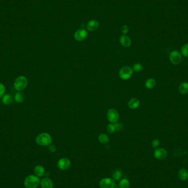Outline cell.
I'll return each instance as SVG.
<instances>
[{
	"label": "cell",
	"instance_id": "484cf974",
	"mask_svg": "<svg viewBox=\"0 0 188 188\" xmlns=\"http://www.w3.org/2000/svg\"><path fill=\"white\" fill-rule=\"evenodd\" d=\"M107 131L110 134H113L116 132V128L114 124L111 123L107 126Z\"/></svg>",
	"mask_w": 188,
	"mask_h": 188
},
{
	"label": "cell",
	"instance_id": "d6986e66",
	"mask_svg": "<svg viewBox=\"0 0 188 188\" xmlns=\"http://www.w3.org/2000/svg\"><path fill=\"white\" fill-rule=\"evenodd\" d=\"M99 140L101 144H106L109 142V137L106 134H101L99 136Z\"/></svg>",
	"mask_w": 188,
	"mask_h": 188
},
{
	"label": "cell",
	"instance_id": "2e32d148",
	"mask_svg": "<svg viewBox=\"0 0 188 188\" xmlns=\"http://www.w3.org/2000/svg\"><path fill=\"white\" fill-rule=\"evenodd\" d=\"M34 173L36 176L38 177H41L45 174V168L42 165H36L34 168Z\"/></svg>",
	"mask_w": 188,
	"mask_h": 188
},
{
	"label": "cell",
	"instance_id": "d4e9b609",
	"mask_svg": "<svg viewBox=\"0 0 188 188\" xmlns=\"http://www.w3.org/2000/svg\"><path fill=\"white\" fill-rule=\"evenodd\" d=\"M181 52L183 56L188 57V44H184L181 49Z\"/></svg>",
	"mask_w": 188,
	"mask_h": 188
},
{
	"label": "cell",
	"instance_id": "44dd1931",
	"mask_svg": "<svg viewBox=\"0 0 188 188\" xmlns=\"http://www.w3.org/2000/svg\"><path fill=\"white\" fill-rule=\"evenodd\" d=\"M120 188H129L130 186V182L127 179H122L119 183Z\"/></svg>",
	"mask_w": 188,
	"mask_h": 188
},
{
	"label": "cell",
	"instance_id": "ac0fdd59",
	"mask_svg": "<svg viewBox=\"0 0 188 188\" xmlns=\"http://www.w3.org/2000/svg\"><path fill=\"white\" fill-rule=\"evenodd\" d=\"M156 80L153 78H150L149 79H147L145 82V86L147 89H153L156 86Z\"/></svg>",
	"mask_w": 188,
	"mask_h": 188
},
{
	"label": "cell",
	"instance_id": "6da1fadb",
	"mask_svg": "<svg viewBox=\"0 0 188 188\" xmlns=\"http://www.w3.org/2000/svg\"><path fill=\"white\" fill-rule=\"evenodd\" d=\"M36 142L40 146H48L52 144V137L47 133H41L36 137Z\"/></svg>",
	"mask_w": 188,
	"mask_h": 188
},
{
	"label": "cell",
	"instance_id": "4fadbf2b",
	"mask_svg": "<svg viewBox=\"0 0 188 188\" xmlns=\"http://www.w3.org/2000/svg\"><path fill=\"white\" fill-rule=\"evenodd\" d=\"M40 185L42 188H53V183L52 180L49 178L42 179L40 182Z\"/></svg>",
	"mask_w": 188,
	"mask_h": 188
},
{
	"label": "cell",
	"instance_id": "ba28073f",
	"mask_svg": "<svg viewBox=\"0 0 188 188\" xmlns=\"http://www.w3.org/2000/svg\"><path fill=\"white\" fill-rule=\"evenodd\" d=\"M71 163L69 159L62 158L57 162V167L61 171H65L70 168Z\"/></svg>",
	"mask_w": 188,
	"mask_h": 188
},
{
	"label": "cell",
	"instance_id": "5bb4252c",
	"mask_svg": "<svg viewBox=\"0 0 188 188\" xmlns=\"http://www.w3.org/2000/svg\"><path fill=\"white\" fill-rule=\"evenodd\" d=\"M140 104V101L138 99L132 98L128 102V105L130 108L135 110V109H136L139 107Z\"/></svg>",
	"mask_w": 188,
	"mask_h": 188
},
{
	"label": "cell",
	"instance_id": "603a6c76",
	"mask_svg": "<svg viewBox=\"0 0 188 188\" xmlns=\"http://www.w3.org/2000/svg\"><path fill=\"white\" fill-rule=\"evenodd\" d=\"M2 102L3 104L8 105L11 104L12 102V99L11 96L10 95H5L3 96V99H2Z\"/></svg>",
	"mask_w": 188,
	"mask_h": 188
},
{
	"label": "cell",
	"instance_id": "5b68a950",
	"mask_svg": "<svg viewBox=\"0 0 188 188\" xmlns=\"http://www.w3.org/2000/svg\"><path fill=\"white\" fill-rule=\"evenodd\" d=\"M101 188H114L116 186V181L111 178L102 179L100 182Z\"/></svg>",
	"mask_w": 188,
	"mask_h": 188
},
{
	"label": "cell",
	"instance_id": "52a82bcc",
	"mask_svg": "<svg viewBox=\"0 0 188 188\" xmlns=\"http://www.w3.org/2000/svg\"><path fill=\"white\" fill-rule=\"evenodd\" d=\"M169 59L173 65H179L182 62V55L178 51H173L169 55Z\"/></svg>",
	"mask_w": 188,
	"mask_h": 188
},
{
	"label": "cell",
	"instance_id": "277c9868",
	"mask_svg": "<svg viewBox=\"0 0 188 188\" xmlns=\"http://www.w3.org/2000/svg\"><path fill=\"white\" fill-rule=\"evenodd\" d=\"M133 69L129 66H124L121 68L119 71V75L122 79L128 80L132 76Z\"/></svg>",
	"mask_w": 188,
	"mask_h": 188
},
{
	"label": "cell",
	"instance_id": "7c38bea8",
	"mask_svg": "<svg viewBox=\"0 0 188 188\" xmlns=\"http://www.w3.org/2000/svg\"><path fill=\"white\" fill-rule=\"evenodd\" d=\"M120 44L125 47H128L132 44V40L129 36L126 35L121 36L120 38Z\"/></svg>",
	"mask_w": 188,
	"mask_h": 188
},
{
	"label": "cell",
	"instance_id": "f1b7e54d",
	"mask_svg": "<svg viewBox=\"0 0 188 188\" xmlns=\"http://www.w3.org/2000/svg\"><path fill=\"white\" fill-rule=\"evenodd\" d=\"M129 26L127 25H123L121 28V32L124 35L126 34L129 32Z\"/></svg>",
	"mask_w": 188,
	"mask_h": 188
},
{
	"label": "cell",
	"instance_id": "f546056e",
	"mask_svg": "<svg viewBox=\"0 0 188 188\" xmlns=\"http://www.w3.org/2000/svg\"><path fill=\"white\" fill-rule=\"evenodd\" d=\"M6 91L5 86L2 84L0 83V97H2Z\"/></svg>",
	"mask_w": 188,
	"mask_h": 188
},
{
	"label": "cell",
	"instance_id": "9c48e42d",
	"mask_svg": "<svg viewBox=\"0 0 188 188\" xmlns=\"http://www.w3.org/2000/svg\"><path fill=\"white\" fill-rule=\"evenodd\" d=\"M88 33L86 30L84 29H79L75 32L74 39L78 41H83L87 38Z\"/></svg>",
	"mask_w": 188,
	"mask_h": 188
},
{
	"label": "cell",
	"instance_id": "3957f363",
	"mask_svg": "<svg viewBox=\"0 0 188 188\" xmlns=\"http://www.w3.org/2000/svg\"><path fill=\"white\" fill-rule=\"evenodd\" d=\"M28 85V80L24 76H20L14 81V86L17 91H23Z\"/></svg>",
	"mask_w": 188,
	"mask_h": 188
},
{
	"label": "cell",
	"instance_id": "ffe728a7",
	"mask_svg": "<svg viewBox=\"0 0 188 188\" xmlns=\"http://www.w3.org/2000/svg\"><path fill=\"white\" fill-rule=\"evenodd\" d=\"M112 177L115 181H119L122 177V172L120 169H117L114 171Z\"/></svg>",
	"mask_w": 188,
	"mask_h": 188
},
{
	"label": "cell",
	"instance_id": "8992f818",
	"mask_svg": "<svg viewBox=\"0 0 188 188\" xmlns=\"http://www.w3.org/2000/svg\"><path fill=\"white\" fill-rule=\"evenodd\" d=\"M107 119L111 123H116L119 120V114L117 111L114 108H111L108 111L107 114Z\"/></svg>",
	"mask_w": 188,
	"mask_h": 188
},
{
	"label": "cell",
	"instance_id": "9a60e30c",
	"mask_svg": "<svg viewBox=\"0 0 188 188\" xmlns=\"http://www.w3.org/2000/svg\"><path fill=\"white\" fill-rule=\"evenodd\" d=\"M179 179L182 181H185L188 179V171L187 169L182 168L179 171L178 173Z\"/></svg>",
	"mask_w": 188,
	"mask_h": 188
},
{
	"label": "cell",
	"instance_id": "4dcf8cb0",
	"mask_svg": "<svg viewBox=\"0 0 188 188\" xmlns=\"http://www.w3.org/2000/svg\"><path fill=\"white\" fill-rule=\"evenodd\" d=\"M48 150L50 153H53L56 151V147L53 144H51L48 146Z\"/></svg>",
	"mask_w": 188,
	"mask_h": 188
},
{
	"label": "cell",
	"instance_id": "30bf717a",
	"mask_svg": "<svg viewBox=\"0 0 188 188\" xmlns=\"http://www.w3.org/2000/svg\"><path fill=\"white\" fill-rule=\"evenodd\" d=\"M154 157L159 160H163L167 156V151L166 150L163 148H158L155 150L153 153Z\"/></svg>",
	"mask_w": 188,
	"mask_h": 188
},
{
	"label": "cell",
	"instance_id": "83f0119b",
	"mask_svg": "<svg viewBox=\"0 0 188 188\" xmlns=\"http://www.w3.org/2000/svg\"><path fill=\"white\" fill-rule=\"evenodd\" d=\"M159 144H160L159 140V139H155L153 140V141H152L151 145H152V146H153V149H156V148H157L159 147Z\"/></svg>",
	"mask_w": 188,
	"mask_h": 188
},
{
	"label": "cell",
	"instance_id": "8fae6325",
	"mask_svg": "<svg viewBox=\"0 0 188 188\" xmlns=\"http://www.w3.org/2000/svg\"><path fill=\"white\" fill-rule=\"evenodd\" d=\"M99 23L97 20H92L88 22L86 25L87 29L90 32H94L98 29Z\"/></svg>",
	"mask_w": 188,
	"mask_h": 188
},
{
	"label": "cell",
	"instance_id": "7402d4cb",
	"mask_svg": "<svg viewBox=\"0 0 188 188\" xmlns=\"http://www.w3.org/2000/svg\"><path fill=\"white\" fill-rule=\"evenodd\" d=\"M15 100L18 103H21L24 100V95L22 92H19L18 93H17L16 96H15Z\"/></svg>",
	"mask_w": 188,
	"mask_h": 188
},
{
	"label": "cell",
	"instance_id": "7a4b0ae2",
	"mask_svg": "<svg viewBox=\"0 0 188 188\" xmlns=\"http://www.w3.org/2000/svg\"><path fill=\"white\" fill-rule=\"evenodd\" d=\"M24 184L26 188H37L40 184V180L36 175H28L25 179Z\"/></svg>",
	"mask_w": 188,
	"mask_h": 188
},
{
	"label": "cell",
	"instance_id": "cb8c5ba5",
	"mask_svg": "<svg viewBox=\"0 0 188 188\" xmlns=\"http://www.w3.org/2000/svg\"><path fill=\"white\" fill-rule=\"evenodd\" d=\"M143 67L141 64L139 63H136L133 65V71L136 73H138L143 70Z\"/></svg>",
	"mask_w": 188,
	"mask_h": 188
},
{
	"label": "cell",
	"instance_id": "4316f807",
	"mask_svg": "<svg viewBox=\"0 0 188 188\" xmlns=\"http://www.w3.org/2000/svg\"><path fill=\"white\" fill-rule=\"evenodd\" d=\"M114 124L115 128H116V132H120L122 131L124 129V125L120 123H116Z\"/></svg>",
	"mask_w": 188,
	"mask_h": 188
},
{
	"label": "cell",
	"instance_id": "e0dca14e",
	"mask_svg": "<svg viewBox=\"0 0 188 188\" xmlns=\"http://www.w3.org/2000/svg\"><path fill=\"white\" fill-rule=\"evenodd\" d=\"M179 91L183 94H186L188 92V82H183L179 86Z\"/></svg>",
	"mask_w": 188,
	"mask_h": 188
}]
</instances>
